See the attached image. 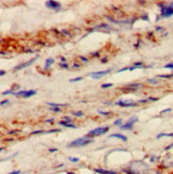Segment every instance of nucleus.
Returning <instances> with one entry per match:
<instances>
[{"label": "nucleus", "instance_id": "obj_4", "mask_svg": "<svg viewBox=\"0 0 173 174\" xmlns=\"http://www.w3.org/2000/svg\"><path fill=\"white\" fill-rule=\"evenodd\" d=\"M138 121V118L137 116H132V118L129 119V120L126 122V123L124 124V125H122L121 126V129H123V130H127V129H132V126H134V124L136 123Z\"/></svg>", "mask_w": 173, "mask_h": 174}, {"label": "nucleus", "instance_id": "obj_20", "mask_svg": "<svg viewBox=\"0 0 173 174\" xmlns=\"http://www.w3.org/2000/svg\"><path fill=\"white\" fill-rule=\"evenodd\" d=\"M82 80V77H77V78H74V79H69V82H76V81H80Z\"/></svg>", "mask_w": 173, "mask_h": 174}, {"label": "nucleus", "instance_id": "obj_38", "mask_svg": "<svg viewBox=\"0 0 173 174\" xmlns=\"http://www.w3.org/2000/svg\"><path fill=\"white\" fill-rule=\"evenodd\" d=\"M21 173V171H13V172H11V173H9V174H19Z\"/></svg>", "mask_w": 173, "mask_h": 174}, {"label": "nucleus", "instance_id": "obj_41", "mask_svg": "<svg viewBox=\"0 0 173 174\" xmlns=\"http://www.w3.org/2000/svg\"><path fill=\"white\" fill-rule=\"evenodd\" d=\"M74 67H76V69H79V67H80V65H79L78 63H75L74 64Z\"/></svg>", "mask_w": 173, "mask_h": 174}, {"label": "nucleus", "instance_id": "obj_29", "mask_svg": "<svg viewBox=\"0 0 173 174\" xmlns=\"http://www.w3.org/2000/svg\"><path fill=\"white\" fill-rule=\"evenodd\" d=\"M63 121H64V122H66V123H71V119L67 118V116H64V118H63Z\"/></svg>", "mask_w": 173, "mask_h": 174}, {"label": "nucleus", "instance_id": "obj_22", "mask_svg": "<svg viewBox=\"0 0 173 174\" xmlns=\"http://www.w3.org/2000/svg\"><path fill=\"white\" fill-rule=\"evenodd\" d=\"M49 110L55 111V112H59V111H60V108H58V107H52V108H49Z\"/></svg>", "mask_w": 173, "mask_h": 174}, {"label": "nucleus", "instance_id": "obj_36", "mask_svg": "<svg viewBox=\"0 0 173 174\" xmlns=\"http://www.w3.org/2000/svg\"><path fill=\"white\" fill-rule=\"evenodd\" d=\"M58 151V149H49V152L50 153H55V152H57Z\"/></svg>", "mask_w": 173, "mask_h": 174}, {"label": "nucleus", "instance_id": "obj_21", "mask_svg": "<svg viewBox=\"0 0 173 174\" xmlns=\"http://www.w3.org/2000/svg\"><path fill=\"white\" fill-rule=\"evenodd\" d=\"M73 114H74V116H82L84 113H82V111H77V112L73 113Z\"/></svg>", "mask_w": 173, "mask_h": 174}, {"label": "nucleus", "instance_id": "obj_9", "mask_svg": "<svg viewBox=\"0 0 173 174\" xmlns=\"http://www.w3.org/2000/svg\"><path fill=\"white\" fill-rule=\"evenodd\" d=\"M95 172L99 174H117V172L115 171H108V170H104V169H101V168H95Z\"/></svg>", "mask_w": 173, "mask_h": 174}, {"label": "nucleus", "instance_id": "obj_13", "mask_svg": "<svg viewBox=\"0 0 173 174\" xmlns=\"http://www.w3.org/2000/svg\"><path fill=\"white\" fill-rule=\"evenodd\" d=\"M48 106L51 107H64V106H67V104H54V102H46Z\"/></svg>", "mask_w": 173, "mask_h": 174}, {"label": "nucleus", "instance_id": "obj_32", "mask_svg": "<svg viewBox=\"0 0 173 174\" xmlns=\"http://www.w3.org/2000/svg\"><path fill=\"white\" fill-rule=\"evenodd\" d=\"M58 131H60V130H59V129H51V130H48L47 133H58Z\"/></svg>", "mask_w": 173, "mask_h": 174}, {"label": "nucleus", "instance_id": "obj_10", "mask_svg": "<svg viewBox=\"0 0 173 174\" xmlns=\"http://www.w3.org/2000/svg\"><path fill=\"white\" fill-rule=\"evenodd\" d=\"M109 138H119L123 141H127V137L123 136V135H121V133H112V135H110L109 136Z\"/></svg>", "mask_w": 173, "mask_h": 174}, {"label": "nucleus", "instance_id": "obj_30", "mask_svg": "<svg viewBox=\"0 0 173 174\" xmlns=\"http://www.w3.org/2000/svg\"><path fill=\"white\" fill-rule=\"evenodd\" d=\"M45 133L44 130H38V131H32L31 133V135H36V133Z\"/></svg>", "mask_w": 173, "mask_h": 174}, {"label": "nucleus", "instance_id": "obj_28", "mask_svg": "<svg viewBox=\"0 0 173 174\" xmlns=\"http://www.w3.org/2000/svg\"><path fill=\"white\" fill-rule=\"evenodd\" d=\"M166 69H173V63H169L167 64V65H165Z\"/></svg>", "mask_w": 173, "mask_h": 174}, {"label": "nucleus", "instance_id": "obj_27", "mask_svg": "<svg viewBox=\"0 0 173 174\" xmlns=\"http://www.w3.org/2000/svg\"><path fill=\"white\" fill-rule=\"evenodd\" d=\"M98 113L99 114H103V115H109L110 114V112H105V111H101V110H98Z\"/></svg>", "mask_w": 173, "mask_h": 174}, {"label": "nucleus", "instance_id": "obj_25", "mask_svg": "<svg viewBox=\"0 0 173 174\" xmlns=\"http://www.w3.org/2000/svg\"><path fill=\"white\" fill-rule=\"evenodd\" d=\"M160 78H171V77H173V74L172 75H160Z\"/></svg>", "mask_w": 173, "mask_h": 174}, {"label": "nucleus", "instance_id": "obj_42", "mask_svg": "<svg viewBox=\"0 0 173 174\" xmlns=\"http://www.w3.org/2000/svg\"><path fill=\"white\" fill-rule=\"evenodd\" d=\"M54 121V119H49V120H46V122H48V123H51Z\"/></svg>", "mask_w": 173, "mask_h": 174}, {"label": "nucleus", "instance_id": "obj_5", "mask_svg": "<svg viewBox=\"0 0 173 174\" xmlns=\"http://www.w3.org/2000/svg\"><path fill=\"white\" fill-rule=\"evenodd\" d=\"M111 72V69H106V71H101V72H95V73H91L90 74V76L92 77V78H94V79H99L101 77L105 76L106 74H108V73Z\"/></svg>", "mask_w": 173, "mask_h": 174}, {"label": "nucleus", "instance_id": "obj_31", "mask_svg": "<svg viewBox=\"0 0 173 174\" xmlns=\"http://www.w3.org/2000/svg\"><path fill=\"white\" fill-rule=\"evenodd\" d=\"M60 66H61L62 69H67V67H69V65H67L66 63H61V64H60Z\"/></svg>", "mask_w": 173, "mask_h": 174}, {"label": "nucleus", "instance_id": "obj_40", "mask_svg": "<svg viewBox=\"0 0 173 174\" xmlns=\"http://www.w3.org/2000/svg\"><path fill=\"white\" fill-rule=\"evenodd\" d=\"M169 111H171V109H170V108H168V109H166V110L161 111V113H165V112H169Z\"/></svg>", "mask_w": 173, "mask_h": 174}, {"label": "nucleus", "instance_id": "obj_16", "mask_svg": "<svg viewBox=\"0 0 173 174\" xmlns=\"http://www.w3.org/2000/svg\"><path fill=\"white\" fill-rule=\"evenodd\" d=\"M52 63H54V59H52V58H50V59H47V60H46V67L50 66V64H52Z\"/></svg>", "mask_w": 173, "mask_h": 174}, {"label": "nucleus", "instance_id": "obj_37", "mask_svg": "<svg viewBox=\"0 0 173 174\" xmlns=\"http://www.w3.org/2000/svg\"><path fill=\"white\" fill-rule=\"evenodd\" d=\"M80 60H81V61H84V62L88 61V59H86V58H84V57H80Z\"/></svg>", "mask_w": 173, "mask_h": 174}, {"label": "nucleus", "instance_id": "obj_49", "mask_svg": "<svg viewBox=\"0 0 173 174\" xmlns=\"http://www.w3.org/2000/svg\"><path fill=\"white\" fill-rule=\"evenodd\" d=\"M158 174H159V173H158Z\"/></svg>", "mask_w": 173, "mask_h": 174}, {"label": "nucleus", "instance_id": "obj_44", "mask_svg": "<svg viewBox=\"0 0 173 174\" xmlns=\"http://www.w3.org/2000/svg\"><path fill=\"white\" fill-rule=\"evenodd\" d=\"M61 61L62 62H65V58H64V57H61ZM66 63V62H65Z\"/></svg>", "mask_w": 173, "mask_h": 174}, {"label": "nucleus", "instance_id": "obj_33", "mask_svg": "<svg viewBox=\"0 0 173 174\" xmlns=\"http://www.w3.org/2000/svg\"><path fill=\"white\" fill-rule=\"evenodd\" d=\"M148 100H152V102H156V100H158L157 97H149Z\"/></svg>", "mask_w": 173, "mask_h": 174}, {"label": "nucleus", "instance_id": "obj_8", "mask_svg": "<svg viewBox=\"0 0 173 174\" xmlns=\"http://www.w3.org/2000/svg\"><path fill=\"white\" fill-rule=\"evenodd\" d=\"M46 7L49 9H55V10H57V9H60V3L57 2V1H52V0H49V1H46Z\"/></svg>", "mask_w": 173, "mask_h": 174}, {"label": "nucleus", "instance_id": "obj_19", "mask_svg": "<svg viewBox=\"0 0 173 174\" xmlns=\"http://www.w3.org/2000/svg\"><path fill=\"white\" fill-rule=\"evenodd\" d=\"M112 83H104V85H102V89H107V88H111L112 87Z\"/></svg>", "mask_w": 173, "mask_h": 174}, {"label": "nucleus", "instance_id": "obj_24", "mask_svg": "<svg viewBox=\"0 0 173 174\" xmlns=\"http://www.w3.org/2000/svg\"><path fill=\"white\" fill-rule=\"evenodd\" d=\"M121 123H122V120L121 119H119V120H117V121H115V123H113V125H121Z\"/></svg>", "mask_w": 173, "mask_h": 174}, {"label": "nucleus", "instance_id": "obj_35", "mask_svg": "<svg viewBox=\"0 0 173 174\" xmlns=\"http://www.w3.org/2000/svg\"><path fill=\"white\" fill-rule=\"evenodd\" d=\"M148 81L150 82V83H157V81H156V80H153V79H149Z\"/></svg>", "mask_w": 173, "mask_h": 174}, {"label": "nucleus", "instance_id": "obj_39", "mask_svg": "<svg viewBox=\"0 0 173 174\" xmlns=\"http://www.w3.org/2000/svg\"><path fill=\"white\" fill-rule=\"evenodd\" d=\"M8 102H9V100H2V102H1V106H3L4 104H8Z\"/></svg>", "mask_w": 173, "mask_h": 174}, {"label": "nucleus", "instance_id": "obj_7", "mask_svg": "<svg viewBox=\"0 0 173 174\" xmlns=\"http://www.w3.org/2000/svg\"><path fill=\"white\" fill-rule=\"evenodd\" d=\"M115 105L118 106H121V107H125V108H128V107H136L137 104L134 102H122V100H120V102H115Z\"/></svg>", "mask_w": 173, "mask_h": 174}, {"label": "nucleus", "instance_id": "obj_17", "mask_svg": "<svg viewBox=\"0 0 173 174\" xmlns=\"http://www.w3.org/2000/svg\"><path fill=\"white\" fill-rule=\"evenodd\" d=\"M132 66L135 67V69H140V67H143V64L141 62H137V63H134Z\"/></svg>", "mask_w": 173, "mask_h": 174}, {"label": "nucleus", "instance_id": "obj_45", "mask_svg": "<svg viewBox=\"0 0 173 174\" xmlns=\"http://www.w3.org/2000/svg\"><path fill=\"white\" fill-rule=\"evenodd\" d=\"M161 29H163L161 27H156V30H161Z\"/></svg>", "mask_w": 173, "mask_h": 174}, {"label": "nucleus", "instance_id": "obj_15", "mask_svg": "<svg viewBox=\"0 0 173 174\" xmlns=\"http://www.w3.org/2000/svg\"><path fill=\"white\" fill-rule=\"evenodd\" d=\"M161 137H173V133H160V135H158L157 138H161Z\"/></svg>", "mask_w": 173, "mask_h": 174}, {"label": "nucleus", "instance_id": "obj_18", "mask_svg": "<svg viewBox=\"0 0 173 174\" xmlns=\"http://www.w3.org/2000/svg\"><path fill=\"white\" fill-rule=\"evenodd\" d=\"M69 160L71 162H78V161H79V159L77 158V157H69Z\"/></svg>", "mask_w": 173, "mask_h": 174}, {"label": "nucleus", "instance_id": "obj_14", "mask_svg": "<svg viewBox=\"0 0 173 174\" xmlns=\"http://www.w3.org/2000/svg\"><path fill=\"white\" fill-rule=\"evenodd\" d=\"M141 83H130V85H128L127 87H126V89H127V88H134V89H135V88H139V87H141Z\"/></svg>", "mask_w": 173, "mask_h": 174}, {"label": "nucleus", "instance_id": "obj_1", "mask_svg": "<svg viewBox=\"0 0 173 174\" xmlns=\"http://www.w3.org/2000/svg\"><path fill=\"white\" fill-rule=\"evenodd\" d=\"M93 140L92 139H86V137H84V138H79V139H76L74 140L73 142L69 144V147H78V146H84V145H86V144L89 143H92Z\"/></svg>", "mask_w": 173, "mask_h": 174}, {"label": "nucleus", "instance_id": "obj_2", "mask_svg": "<svg viewBox=\"0 0 173 174\" xmlns=\"http://www.w3.org/2000/svg\"><path fill=\"white\" fill-rule=\"evenodd\" d=\"M109 130V127H97L95 129H92V130L89 131L88 136L86 137H91V136H102L104 133H106L107 131Z\"/></svg>", "mask_w": 173, "mask_h": 174}, {"label": "nucleus", "instance_id": "obj_12", "mask_svg": "<svg viewBox=\"0 0 173 174\" xmlns=\"http://www.w3.org/2000/svg\"><path fill=\"white\" fill-rule=\"evenodd\" d=\"M59 125H62V126H64V127H69V128H77L76 125H74V124H72V123H66L64 121L59 122Z\"/></svg>", "mask_w": 173, "mask_h": 174}, {"label": "nucleus", "instance_id": "obj_48", "mask_svg": "<svg viewBox=\"0 0 173 174\" xmlns=\"http://www.w3.org/2000/svg\"><path fill=\"white\" fill-rule=\"evenodd\" d=\"M66 174H75V173H72V172H67Z\"/></svg>", "mask_w": 173, "mask_h": 174}, {"label": "nucleus", "instance_id": "obj_11", "mask_svg": "<svg viewBox=\"0 0 173 174\" xmlns=\"http://www.w3.org/2000/svg\"><path fill=\"white\" fill-rule=\"evenodd\" d=\"M36 94V91L35 90H28V91H26L25 95H24L23 97L24 98H28V97H31V96H33V95Z\"/></svg>", "mask_w": 173, "mask_h": 174}, {"label": "nucleus", "instance_id": "obj_46", "mask_svg": "<svg viewBox=\"0 0 173 174\" xmlns=\"http://www.w3.org/2000/svg\"><path fill=\"white\" fill-rule=\"evenodd\" d=\"M106 61H107V58H104V59L102 60V62H106Z\"/></svg>", "mask_w": 173, "mask_h": 174}, {"label": "nucleus", "instance_id": "obj_34", "mask_svg": "<svg viewBox=\"0 0 173 174\" xmlns=\"http://www.w3.org/2000/svg\"><path fill=\"white\" fill-rule=\"evenodd\" d=\"M19 133V130H11L10 133V135H14V133Z\"/></svg>", "mask_w": 173, "mask_h": 174}, {"label": "nucleus", "instance_id": "obj_6", "mask_svg": "<svg viewBox=\"0 0 173 174\" xmlns=\"http://www.w3.org/2000/svg\"><path fill=\"white\" fill-rule=\"evenodd\" d=\"M36 58H38V57H34V58H33V59L29 60V61L25 62V63H21V64H19V65H18V66L14 67V71H18V69H25V67H27V66H29V65H31V64H32L33 62H34V61H35V60H36Z\"/></svg>", "mask_w": 173, "mask_h": 174}, {"label": "nucleus", "instance_id": "obj_23", "mask_svg": "<svg viewBox=\"0 0 173 174\" xmlns=\"http://www.w3.org/2000/svg\"><path fill=\"white\" fill-rule=\"evenodd\" d=\"M8 94H14L12 90H8V91H5V92H2V95H8Z\"/></svg>", "mask_w": 173, "mask_h": 174}, {"label": "nucleus", "instance_id": "obj_26", "mask_svg": "<svg viewBox=\"0 0 173 174\" xmlns=\"http://www.w3.org/2000/svg\"><path fill=\"white\" fill-rule=\"evenodd\" d=\"M124 71H129V67H123V69H119L118 73H121V72H124Z\"/></svg>", "mask_w": 173, "mask_h": 174}, {"label": "nucleus", "instance_id": "obj_47", "mask_svg": "<svg viewBox=\"0 0 173 174\" xmlns=\"http://www.w3.org/2000/svg\"><path fill=\"white\" fill-rule=\"evenodd\" d=\"M97 55H98V52H94V54H93V55H92V56H97Z\"/></svg>", "mask_w": 173, "mask_h": 174}, {"label": "nucleus", "instance_id": "obj_43", "mask_svg": "<svg viewBox=\"0 0 173 174\" xmlns=\"http://www.w3.org/2000/svg\"><path fill=\"white\" fill-rule=\"evenodd\" d=\"M5 74V72L4 71H1V72H0V75H1V76H3V75Z\"/></svg>", "mask_w": 173, "mask_h": 174}, {"label": "nucleus", "instance_id": "obj_3", "mask_svg": "<svg viewBox=\"0 0 173 174\" xmlns=\"http://www.w3.org/2000/svg\"><path fill=\"white\" fill-rule=\"evenodd\" d=\"M159 7L161 8V15L163 17H168V16L173 15V3H171L169 5L159 4Z\"/></svg>", "mask_w": 173, "mask_h": 174}]
</instances>
